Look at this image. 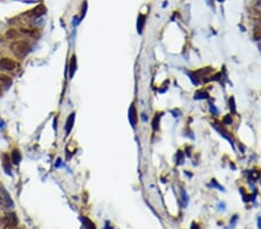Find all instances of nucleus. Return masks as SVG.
Segmentation results:
<instances>
[{"mask_svg": "<svg viewBox=\"0 0 261 229\" xmlns=\"http://www.w3.org/2000/svg\"><path fill=\"white\" fill-rule=\"evenodd\" d=\"M11 49L16 57H25L29 51V46L26 42H15L12 44Z\"/></svg>", "mask_w": 261, "mask_h": 229, "instance_id": "nucleus-1", "label": "nucleus"}, {"mask_svg": "<svg viewBox=\"0 0 261 229\" xmlns=\"http://www.w3.org/2000/svg\"><path fill=\"white\" fill-rule=\"evenodd\" d=\"M211 126L224 138V139H226V140H229V143L231 144V146L232 147H234V141H233V138H231V134L228 132V130H226L225 127H224V125L223 124H219V123H217V121H213L211 123Z\"/></svg>", "mask_w": 261, "mask_h": 229, "instance_id": "nucleus-2", "label": "nucleus"}, {"mask_svg": "<svg viewBox=\"0 0 261 229\" xmlns=\"http://www.w3.org/2000/svg\"><path fill=\"white\" fill-rule=\"evenodd\" d=\"M16 67V63L12 59H8V58H3L0 60V71H4V72H7V71H13V69Z\"/></svg>", "mask_w": 261, "mask_h": 229, "instance_id": "nucleus-3", "label": "nucleus"}, {"mask_svg": "<svg viewBox=\"0 0 261 229\" xmlns=\"http://www.w3.org/2000/svg\"><path fill=\"white\" fill-rule=\"evenodd\" d=\"M129 121H130V124L131 126L135 129L136 125H137V123H138V115H137V109L135 107V104L132 103L130 105V108H129Z\"/></svg>", "mask_w": 261, "mask_h": 229, "instance_id": "nucleus-4", "label": "nucleus"}, {"mask_svg": "<svg viewBox=\"0 0 261 229\" xmlns=\"http://www.w3.org/2000/svg\"><path fill=\"white\" fill-rule=\"evenodd\" d=\"M74 118H76V114H71L68 116L67 120H66V124H65V131H66V134H70L71 132L72 127H73V124H74Z\"/></svg>", "mask_w": 261, "mask_h": 229, "instance_id": "nucleus-5", "label": "nucleus"}, {"mask_svg": "<svg viewBox=\"0 0 261 229\" xmlns=\"http://www.w3.org/2000/svg\"><path fill=\"white\" fill-rule=\"evenodd\" d=\"M145 21H146V16L143 15V14H139L138 16V23H137V30L139 34L143 32V29H144V26H145Z\"/></svg>", "mask_w": 261, "mask_h": 229, "instance_id": "nucleus-6", "label": "nucleus"}, {"mask_svg": "<svg viewBox=\"0 0 261 229\" xmlns=\"http://www.w3.org/2000/svg\"><path fill=\"white\" fill-rule=\"evenodd\" d=\"M160 118H161V112H157L152 119V129L153 131H158L159 130V123H160Z\"/></svg>", "mask_w": 261, "mask_h": 229, "instance_id": "nucleus-7", "label": "nucleus"}, {"mask_svg": "<svg viewBox=\"0 0 261 229\" xmlns=\"http://www.w3.org/2000/svg\"><path fill=\"white\" fill-rule=\"evenodd\" d=\"M194 98L195 100H208L209 98V94L204 89H199L194 94Z\"/></svg>", "mask_w": 261, "mask_h": 229, "instance_id": "nucleus-8", "label": "nucleus"}, {"mask_svg": "<svg viewBox=\"0 0 261 229\" xmlns=\"http://www.w3.org/2000/svg\"><path fill=\"white\" fill-rule=\"evenodd\" d=\"M76 67H77V61H76V57H72L71 60V65H70V79H72L74 72H76Z\"/></svg>", "mask_w": 261, "mask_h": 229, "instance_id": "nucleus-9", "label": "nucleus"}, {"mask_svg": "<svg viewBox=\"0 0 261 229\" xmlns=\"http://www.w3.org/2000/svg\"><path fill=\"white\" fill-rule=\"evenodd\" d=\"M81 221H82L84 227H85L86 229H95V226H94V223H93L91 220L84 218V219H81Z\"/></svg>", "mask_w": 261, "mask_h": 229, "instance_id": "nucleus-10", "label": "nucleus"}, {"mask_svg": "<svg viewBox=\"0 0 261 229\" xmlns=\"http://www.w3.org/2000/svg\"><path fill=\"white\" fill-rule=\"evenodd\" d=\"M20 153H19V150H16V149H14L13 152H12V160H13V162L15 163V164H17L20 162Z\"/></svg>", "mask_w": 261, "mask_h": 229, "instance_id": "nucleus-11", "label": "nucleus"}, {"mask_svg": "<svg viewBox=\"0 0 261 229\" xmlns=\"http://www.w3.org/2000/svg\"><path fill=\"white\" fill-rule=\"evenodd\" d=\"M223 124L224 125H232V123H233V119H232V115H225L223 117Z\"/></svg>", "mask_w": 261, "mask_h": 229, "instance_id": "nucleus-12", "label": "nucleus"}, {"mask_svg": "<svg viewBox=\"0 0 261 229\" xmlns=\"http://www.w3.org/2000/svg\"><path fill=\"white\" fill-rule=\"evenodd\" d=\"M229 105H230V110L232 114H237V109H236V102H234V97L231 96L229 98Z\"/></svg>", "mask_w": 261, "mask_h": 229, "instance_id": "nucleus-13", "label": "nucleus"}, {"mask_svg": "<svg viewBox=\"0 0 261 229\" xmlns=\"http://www.w3.org/2000/svg\"><path fill=\"white\" fill-rule=\"evenodd\" d=\"M209 110H210V112L214 115V116H218L219 115V110L216 108V105L214 103H209Z\"/></svg>", "mask_w": 261, "mask_h": 229, "instance_id": "nucleus-14", "label": "nucleus"}, {"mask_svg": "<svg viewBox=\"0 0 261 229\" xmlns=\"http://www.w3.org/2000/svg\"><path fill=\"white\" fill-rule=\"evenodd\" d=\"M181 197H182V205L183 207H186L188 205V195H187V192L185 190H181Z\"/></svg>", "mask_w": 261, "mask_h": 229, "instance_id": "nucleus-15", "label": "nucleus"}, {"mask_svg": "<svg viewBox=\"0 0 261 229\" xmlns=\"http://www.w3.org/2000/svg\"><path fill=\"white\" fill-rule=\"evenodd\" d=\"M183 154H182V152L181 150H179L178 153H177V164H182V162H183Z\"/></svg>", "mask_w": 261, "mask_h": 229, "instance_id": "nucleus-16", "label": "nucleus"}, {"mask_svg": "<svg viewBox=\"0 0 261 229\" xmlns=\"http://www.w3.org/2000/svg\"><path fill=\"white\" fill-rule=\"evenodd\" d=\"M211 184H213V186H214V187L218 189L219 191H225L224 186H222V185H220V184H219V183H218V182H217L215 178H213V180H211Z\"/></svg>", "mask_w": 261, "mask_h": 229, "instance_id": "nucleus-17", "label": "nucleus"}, {"mask_svg": "<svg viewBox=\"0 0 261 229\" xmlns=\"http://www.w3.org/2000/svg\"><path fill=\"white\" fill-rule=\"evenodd\" d=\"M16 35H17V31H15V30H8V32H7V37L12 38V37H15Z\"/></svg>", "mask_w": 261, "mask_h": 229, "instance_id": "nucleus-18", "label": "nucleus"}, {"mask_svg": "<svg viewBox=\"0 0 261 229\" xmlns=\"http://www.w3.org/2000/svg\"><path fill=\"white\" fill-rule=\"evenodd\" d=\"M200 227H199V224L196 223V222H193L191 223V226H190V229H199Z\"/></svg>", "mask_w": 261, "mask_h": 229, "instance_id": "nucleus-19", "label": "nucleus"}, {"mask_svg": "<svg viewBox=\"0 0 261 229\" xmlns=\"http://www.w3.org/2000/svg\"><path fill=\"white\" fill-rule=\"evenodd\" d=\"M219 211H225V204L224 203L219 204Z\"/></svg>", "mask_w": 261, "mask_h": 229, "instance_id": "nucleus-20", "label": "nucleus"}, {"mask_svg": "<svg viewBox=\"0 0 261 229\" xmlns=\"http://www.w3.org/2000/svg\"><path fill=\"white\" fill-rule=\"evenodd\" d=\"M259 229H261V219H259Z\"/></svg>", "mask_w": 261, "mask_h": 229, "instance_id": "nucleus-21", "label": "nucleus"}, {"mask_svg": "<svg viewBox=\"0 0 261 229\" xmlns=\"http://www.w3.org/2000/svg\"><path fill=\"white\" fill-rule=\"evenodd\" d=\"M218 1H224V0H218Z\"/></svg>", "mask_w": 261, "mask_h": 229, "instance_id": "nucleus-22", "label": "nucleus"}]
</instances>
